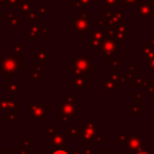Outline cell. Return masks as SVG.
<instances>
[{
	"label": "cell",
	"instance_id": "obj_8",
	"mask_svg": "<svg viewBox=\"0 0 154 154\" xmlns=\"http://www.w3.org/2000/svg\"><path fill=\"white\" fill-rule=\"evenodd\" d=\"M46 32H47L46 26H44V25H40V29H39V35L44 36V35L46 34Z\"/></svg>",
	"mask_w": 154,
	"mask_h": 154
},
{
	"label": "cell",
	"instance_id": "obj_10",
	"mask_svg": "<svg viewBox=\"0 0 154 154\" xmlns=\"http://www.w3.org/2000/svg\"><path fill=\"white\" fill-rule=\"evenodd\" d=\"M8 3L10 6H18L19 3H18V0H8Z\"/></svg>",
	"mask_w": 154,
	"mask_h": 154
},
{
	"label": "cell",
	"instance_id": "obj_4",
	"mask_svg": "<svg viewBox=\"0 0 154 154\" xmlns=\"http://www.w3.org/2000/svg\"><path fill=\"white\" fill-rule=\"evenodd\" d=\"M14 51H15V53H16L17 55H19V54H23V46H22V45H20V44L15 45Z\"/></svg>",
	"mask_w": 154,
	"mask_h": 154
},
{
	"label": "cell",
	"instance_id": "obj_14",
	"mask_svg": "<svg viewBox=\"0 0 154 154\" xmlns=\"http://www.w3.org/2000/svg\"><path fill=\"white\" fill-rule=\"evenodd\" d=\"M138 154H148V153H138Z\"/></svg>",
	"mask_w": 154,
	"mask_h": 154
},
{
	"label": "cell",
	"instance_id": "obj_2",
	"mask_svg": "<svg viewBox=\"0 0 154 154\" xmlns=\"http://www.w3.org/2000/svg\"><path fill=\"white\" fill-rule=\"evenodd\" d=\"M19 8L20 11L23 13V15L26 17H29V15L32 13V2H22V3L19 4Z\"/></svg>",
	"mask_w": 154,
	"mask_h": 154
},
{
	"label": "cell",
	"instance_id": "obj_5",
	"mask_svg": "<svg viewBox=\"0 0 154 154\" xmlns=\"http://www.w3.org/2000/svg\"><path fill=\"white\" fill-rule=\"evenodd\" d=\"M14 16H15V15L13 14L12 12H5V13H4V17H5L4 19H5V21H8H8H10L11 19H12Z\"/></svg>",
	"mask_w": 154,
	"mask_h": 154
},
{
	"label": "cell",
	"instance_id": "obj_11",
	"mask_svg": "<svg viewBox=\"0 0 154 154\" xmlns=\"http://www.w3.org/2000/svg\"><path fill=\"white\" fill-rule=\"evenodd\" d=\"M53 154H69V153L66 152V151H64V150H57V151H55Z\"/></svg>",
	"mask_w": 154,
	"mask_h": 154
},
{
	"label": "cell",
	"instance_id": "obj_13",
	"mask_svg": "<svg viewBox=\"0 0 154 154\" xmlns=\"http://www.w3.org/2000/svg\"><path fill=\"white\" fill-rule=\"evenodd\" d=\"M40 1H42V2H46V0H40Z\"/></svg>",
	"mask_w": 154,
	"mask_h": 154
},
{
	"label": "cell",
	"instance_id": "obj_9",
	"mask_svg": "<svg viewBox=\"0 0 154 154\" xmlns=\"http://www.w3.org/2000/svg\"><path fill=\"white\" fill-rule=\"evenodd\" d=\"M37 16H38V13L36 12H32L31 14L29 15V21H35L37 18Z\"/></svg>",
	"mask_w": 154,
	"mask_h": 154
},
{
	"label": "cell",
	"instance_id": "obj_3",
	"mask_svg": "<svg viewBox=\"0 0 154 154\" xmlns=\"http://www.w3.org/2000/svg\"><path fill=\"white\" fill-rule=\"evenodd\" d=\"M34 58L35 59L38 60V62L40 63H46V60H47V55H46V51L41 49V51H38V54L37 55H34Z\"/></svg>",
	"mask_w": 154,
	"mask_h": 154
},
{
	"label": "cell",
	"instance_id": "obj_6",
	"mask_svg": "<svg viewBox=\"0 0 154 154\" xmlns=\"http://www.w3.org/2000/svg\"><path fill=\"white\" fill-rule=\"evenodd\" d=\"M46 13H47V8H45V6H41V8H38V14L44 16V15H46Z\"/></svg>",
	"mask_w": 154,
	"mask_h": 154
},
{
	"label": "cell",
	"instance_id": "obj_12",
	"mask_svg": "<svg viewBox=\"0 0 154 154\" xmlns=\"http://www.w3.org/2000/svg\"><path fill=\"white\" fill-rule=\"evenodd\" d=\"M6 1H8V0H0V6H4Z\"/></svg>",
	"mask_w": 154,
	"mask_h": 154
},
{
	"label": "cell",
	"instance_id": "obj_15",
	"mask_svg": "<svg viewBox=\"0 0 154 154\" xmlns=\"http://www.w3.org/2000/svg\"><path fill=\"white\" fill-rule=\"evenodd\" d=\"M53 1H55V2H56V1H59V0H53Z\"/></svg>",
	"mask_w": 154,
	"mask_h": 154
},
{
	"label": "cell",
	"instance_id": "obj_7",
	"mask_svg": "<svg viewBox=\"0 0 154 154\" xmlns=\"http://www.w3.org/2000/svg\"><path fill=\"white\" fill-rule=\"evenodd\" d=\"M38 36H39V34H37V32H32L31 31H29V38L32 39V40H37Z\"/></svg>",
	"mask_w": 154,
	"mask_h": 154
},
{
	"label": "cell",
	"instance_id": "obj_1",
	"mask_svg": "<svg viewBox=\"0 0 154 154\" xmlns=\"http://www.w3.org/2000/svg\"><path fill=\"white\" fill-rule=\"evenodd\" d=\"M20 67H22L21 64H18L17 62V56L12 57V56H5L3 58V60L1 61V65H0V68L2 71H4L6 73H13L17 72V71L20 69Z\"/></svg>",
	"mask_w": 154,
	"mask_h": 154
}]
</instances>
